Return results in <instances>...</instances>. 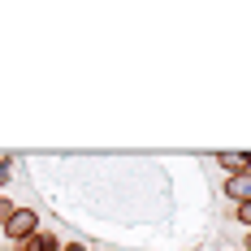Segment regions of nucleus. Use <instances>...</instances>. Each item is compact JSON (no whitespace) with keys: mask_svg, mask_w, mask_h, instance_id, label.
Wrapping results in <instances>:
<instances>
[{"mask_svg":"<svg viewBox=\"0 0 251 251\" xmlns=\"http://www.w3.org/2000/svg\"><path fill=\"white\" fill-rule=\"evenodd\" d=\"M0 251H13V247H9V243H4V247H0Z\"/></svg>","mask_w":251,"mask_h":251,"instance_id":"obj_9","label":"nucleus"},{"mask_svg":"<svg viewBox=\"0 0 251 251\" xmlns=\"http://www.w3.org/2000/svg\"><path fill=\"white\" fill-rule=\"evenodd\" d=\"M13 208H18V203L9 200V195H0V229H4V221L13 217Z\"/></svg>","mask_w":251,"mask_h":251,"instance_id":"obj_7","label":"nucleus"},{"mask_svg":"<svg viewBox=\"0 0 251 251\" xmlns=\"http://www.w3.org/2000/svg\"><path fill=\"white\" fill-rule=\"evenodd\" d=\"M61 251H91V243H82V238H65V247Z\"/></svg>","mask_w":251,"mask_h":251,"instance_id":"obj_8","label":"nucleus"},{"mask_svg":"<svg viewBox=\"0 0 251 251\" xmlns=\"http://www.w3.org/2000/svg\"><path fill=\"white\" fill-rule=\"evenodd\" d=\"M234 221H238V226L251 234V203H238V208H234Z\"/></svg>","mask_w":251,"mask_h":251,"instance_id":"obj_5","label":"nucleus"},{"mask_svg":"<svg viewBox=\"0 0 251 251\" xmlns=\"http://www.w3.org/2000/svg\"><path fill=\"white\" fill-rule=\"evenodd\" d=\"M247 251H251V247H247Z\"/></svg>","mask_w":251,"mask_h":251,"instance_id":"obj_11","label":"nucleus"},{"mask_svg":"<svg viewBox=\"0 0 251 251\" xmlns=\"http://www.w3.org/2000/svg\"><path fill=\"white\" fill-rule=\"evenodd\" d=\"M61 247H65V243H61L52 229H39L35 238H26L22 247H13V251H61Z\"/></svg>","mask_w":251,"mask_h":251,"instance_id":"obj_4","label":"nucleus"},{"mask_svg":"<svg viewBox=\"0 0 251 251\" xmlns=\"http://www.w3.org/2000/svg\"><path fill=\"white\" fill-rule=\"evenodd\" d=\"M9 182H13V160L4 156V160H0V195H4V186H9Z\"/></svg>","mask_w":251,"mask_h":251,"instance_id":"obj_6","label":"nucleus"},{"mask_svg":"<svg viewBox=\"0 0 251 251\" xmlns=\"http://www.w3.org/2000/svg\"><path fill=\"white\" fill-rule=\"evenodd\" d=\"M217 165L226 169V177L251 174V151H217Z\"/></svg>","mask_w":251,"mask_h":251,"instance_id":"obj_3","label":"nucleus"},{"mask_svg":"<svg viewBox=\"0 0 251 251\" xmlns=\"http://www.w3.org/2000/svg\"><path fill=\"white\" fill-rule=\"evenodd\" d=\"M247 247H251V234H247Z\"/></svg>","mask_w":251,"mask_h":251,"instance_id":"obj_10","label":"nucleus"},{"mask_svg":"<svg viewBox=\"0 0 251 251\" xmlns=\"http://www.w3.org/2000/svg\"><path fill=\"white\" fill-rule=\"evenodd\" d=\"M39 229H44V226H39V212H35L30 203H18V208H13V217L4 221L0 234H4V243H9V247H22L26 238H35Z\"/></svg>","mask_w":251,"mask_h":251,"instance_id":"obj_1","label":"nucleus"},{"mask_svg":"<svg viewBox=\"0 0 251 251\" xmlns=\"http://www.w3.org/2000/svg\"><path fill=\"white\" fill-rule=\"evenodd\" d=\"M221 191H226V200L238 208V203H251V174H234L221 182Z\"/></svg>","mask_w":251,"mask_h":251,"instance_id":"obj_2","label":"nucleus"}]
</instances>
